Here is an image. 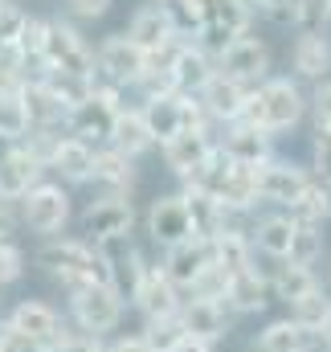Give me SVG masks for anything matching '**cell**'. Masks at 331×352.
Masks as SVG:
<instances>
[{
  "instance_id": "cell-29",
  "label": "cell",
  "mask_w": 331,
  "mask_h": 352,
  "mask_svg": "<svg viewBox=\"0 0 331 352\" xmlns=\"http://www.w3.org/2000/svg\"><path fill=\"white\" fill-rule=\"evenodd\" d=\"M225 303H233L238 311H262V307H266V278H262L253 266L238 270V274H229Z\"/></svg>"
},
{
  "instance_id": "cell-9",
  "label": "cell",
  "mask_w": 331,
  "mask_h": 352,
  "mask_svg": "<svg viewBox=\"0 0 331 352\" xmlns=\"http://www.w3.org/2000/svg\"><path fill=\"white\" fill-rule=\"evenodd\" d=\"M8 328L25 332L29 340H37L45 352H58L62 349V340H66V328H62L58 311H54L49 303H41V299H25V303H16Z\"/></svg>"
},
{
  "instance_id": "cell-24",
  "label": "cell",
  "mask_w": 331,
  "mask_h": 352,
  "mask_svg": "<svg viewBox=\"0 0 331 352\" xmlns=\"http://www.w3.org/2000/svg\"><path fill=\"white\" fill-rule=\"evenodd\" d=\"M172 78H176V90L184 94V90H201L209 82V74H213V66H209V54H201L196 45H180L176 41V50H172Z\"/></svg>"
},
{
  "instance_id": "cell-52",
  "label": "cell",
  "mask_w": 331,
  "mask_h": 352,
  "mask_svg": "<svg viewBox=\"0 0 331 352\" xmlns=\"http://www.w3.org/2000/svg\"><path fill=\"white\" fill-rule=\"evenodd\" d=\"M106 352H152V349H148V344H144L139 336H131V340H119L115 349H106Z\"/></svg>"
},
{
  "instance_id": "cell-11",
  "label": "cell",
  "mask_w": 331,
  "mask_h": 352,
  "mask_svg": "<svg viewBox=\"0 0 331 352\" xmlns=\"http://www.w3.org/2000/svg\"><path fill=\"white\" fill-rule=\"evenodd\" d=\"M131 221H135V209L127 197H102L86 209L82 226L90 234V242H119L131 234Z\"/></svg>"
},
{
  "instance_id": "cell-38",
  "label": "cell",
  "mask_w": 331,
  "mask_h": 352,
  "mask_svg": "<svg viewBox=\"0 0 331 352\" xmlns=\"http://www.w3.org/2000/svg\"><path fill=\"white\" fill-rule=\"evenodd\" d=\"M16 54H21L25 66H29V62L41 66V54H45V21L25 16V25H21V33H16Z\"/></svg>"
},
{
  "instance_id": "cell-50",
  "label": "cell",
  "mask_w": 331,
  "mask_h": 352,
  "mask_svg": "<svg viewBox=\"0 0 331 352\" xmlns=\"http://www.w3.org/2000/svg\"><path fill=\"white\" fill-rule=\"evenodd\" d=\"M253 8H262V12H274V16H290L295 12V0H246Z\"/></svg>"
},
{
  "instance_id": "cell-35",
  "label": "cell",
  "mask_w": 331,
  "mask_h": 352,
  "mask_svg": "<svg viewBox=\"0 0 331 352\" xmlns=\"http://www.w3.org/2000/svg\"><path fill=\"white\" fill-rule=\"evenodd\" d=\"M323 217H331V192L323 184H307V188L290 201V221H299V226H319Z\"/></svg>"
},
{
  "instance_id": "cell-25",
  "label": "cell",
  "mask_w": 331,
  "mask_h": 352,
  "mask_svg": "<svg viewBox=\"0 0 331 352\" xmlns=\"http://www.w3.org/2000/svg\"><path fill=\"white\" fill-rule=\"evenodd\" d=\"M184 209H188V226H192V238H201V242H213V234H221V226H225V209L213 201V197H205V192H184Z\"/></svg>"
},
{
  "instance_id": "cell-39",
  "label": "cell",
  "mask_w": 331,
  "mask_h": 352,
  "mask_svg": "<svg viewBox=\"0 0 331 352\" xmlns=\"http://www.w3.org/2000/svg\"><path fill=\"white\" fill-rule=\"evenodd\" d=\"M180 336H184V328H180V320L172 316V320H148V328H144L139 340H144L152 352H172Z\"/></svg>"
},
{
  "instance_id": "cell-36",
  "label": "cell",
  "mask_w": 331,
  "mask_h": 352,
  "mask_svg": "<svg viewBox=\"0 0 331 352\" xmlns=\"http://www.w3.org/2000/svg\"><path fill=\"white\" fill-rule=\"evenodd\" d=\"M290 230H295V221H290V217H266V221H258L253 242H258V250H262V254H270V258H286Z\"/></svg>"
},
{
  "instance_id": "cell-7",
  "label": "cell",
  "mask_w": 331,
  "mask_h": 352,
  "mask_svg": "<svg viewBox=\"0 0 331 352\" xmlns=\"http://www.w3.org/2000/svg\"><path fill=\"white\" fill-rule=\"evenodd\" d=\"M21 213H25V226L37 230V234H58L66 221H70V197L62 184H33L25 197H21Z\"/></svg>"
},
{
  "instance_id": "cell-21",
  "label": "cell",
  "mask_w": 331,
  "mask_h": 352,
  "mask_svg": "<svg viewBox=\"0 0 331 352\" xmlns=\"http://www.w3.org/2000/svg\"><path fill=\"white\" fill-rule=\"evenodd\" d=\"M213 152V144H209V131L205 127H188V131H180V135H172L164 144V160H168V168L172 173H180V176H188L205 156Z\"/></svg>"
},
{
  "instance_id": "cell-41",
  "label": "cell",
  "mask_w": 331,
  "mask_h": 352,
  "mask_svg": "<svg viewBox=\"0 0 331 352\" xmlns=\"http://www.w3.org/2000/svg\"><path fill=\"white\" fill-rule=\"evenodd\" d=\"M225 287H229V274H225L221 266L209 263L196 274V283H192L188 291H192V299H217V303H221V299H225Z\"/></svg>"
},
{
  "instance_id": "cell-1",
  "label": "cell",
  "mask_w": 331,
  "mask_h": 352,
  "mask_svg": "<svg viewBox=\"0 0 331 352\" xmlns=\"http://www.w3.org/2000/svg\"><path fill=\"white\" fill-rule=\"evenodd\" d=\"M41 263L49 266V270L62 278V287H70V291L90 287V283L115 287V266H111V258H106L102 250H94L90 242H74V238L49 242V246L41 250ZM115 291H119V287H115Z\"/></svg>"
},
{
  "instance_id": "cell-32",
  "label": "cell",
  "mask_w": 331,
  "mask_h": 352,
  "mask_svg": "<svg viewBox=\"0 0 331 352\" xmlns=\"http://www.w3.org/2000/svg\"><path fill=\"white\" fill-rule=\"evenodd\" d=\"M307 349H311V336H307L295 320L270 324V328L258 336V344H253V352H307Z\"/></svg>"
},
{
  "instance_id": "cell-45",
  "label": "cell",
  "mask_w": 331,
  "mask_h": 352,
  "mask_svg": "<svg viewBox=\"0 0 331 352\" xmlns=\"http://www.w3.org/2000/svg\"><path fill=\"white\" fill-rule=\"evenodd\" d=\"M0 352H45L37 340H29L25 332H16V328H0Z\"/></svg>"
},
{
  "instance_id": "cell-20",
  "label": "cell",
  "mask_w": 331,
  "mask_h": 352,
  "mask_svg": "<svg viewBox=\"0 0 331 352\" xmlns=\"http://www.w3.org/2000/svg\"><path fill=\"white\" fill-rule=\"evenodd\" d=\"M16 98H21V111H25L29 127H41V131H49L58 119H66V107H62V98L45 87L41 78L25 82V87L16 90Z\"/></svg>"
},
{
  "instance_id": "cell-14",
  "label": "cell",
  "mask_w": 331,
  "mask_h": 352,
  "mask_svg": "<svg viewBox=\"0 0 331 352\" xmlns=\"http://www.w3.org/2000/svg\"><path fill=\"white\" fill-rule=\"evenodd\" d=\"M196 98H201V111L205 115H213V119H225V123H238L242 119V107H246L249 90L242 82H233V78H225V74H209V82L196 90Z\"/></svg>"
},
{
  "instance_id": "cell-28",
  "label": "cell",
  "mask_w": 331,
  "mask_h": 352,
  "mask_svg": "<svg viewBox=\"0 0 331 352\" xmlns=\"http://www.w3.org/2000/svg\"><path fill=\"white\" fill-rule=\"evenodd\" d=\"M111 144H115V152H123V156H139V152H148V148H152V135H148V127H144V115L119 107L115 127H111Z\"/></svg>"
},
{
  "instance_id": "cell-12",
  "label": "cell",
  "mask_w": 331,
  "mask_h": 352,
  "mask_svg": "<svg viewBox=\"0 0 331 352\" xmlns=\"http://www.w3.org/2000/svg\"><path fill=\"white\" fill-rule=\"evenodd\" d=\"M266 66H270V54H266V45L258 41V37H238V41H229L225 45V54L217 58V74H225V78H233V82H258L262 74H266Z\"/></svg>"
},
{
  "instance_id": "cell-40",
  "label": "cell",
  "mask_w": 331,
  "mask_h": 352,
  "mask_svg": "<svg viewBox=\"0 0 331 352\" xmlns=\"http://www.w3.org/2000/svg\"><path fill=\"white\" fill-rule=\"evenodd\" d=\"M290 21H299V29H303V33H319V29L331 21V4H328V0H295Z\"/></svg>"
},
{
  "instance_id": "cell-43",
  "label": "cell",
  "mask_w": 331,
  "mask_h": 352,
  "mask_svg": "<svg viewBox=\"0 0 331 352\" xmlns=\"http://www.w3.org/2000/svg\"><path fill=\"white\" fill-rule=\"evenodd\" d=\"M25 274V254H21V246L8 238V234H0V287L4 283H16Z\"/></svg>"
},
{
  "instance_id": "cell-18",
  "label": "cell",
  "mask_w": 331,
  "mask_h": 352,
  "mask_svg": "<svg viewBox=\"0 0 331 352\" xmlns=\"http://www.w3.org/2000/svg\"><path fill=\"white\" fill-rule=\"evenodd\" d=\"M209 263H213V258H209V242L188 238V242H180V246H168V258H164L160 270L168 274V283L180 291V287H192L196 274H201Z\"/></svg>"
},
{
  "instance_id": "cell-4",
  "label": "cell",
  "mask_w": 331,
  "mask_h": 352,
  "mask_svg": "<svg viewBox=\"0 0 331 352\" xmlns=\"http://www.w3.org/2000/svg\"><path fill=\"white\" fill-rule=\"evenodd\" d=\"M115 115H119V90L106 87V90H90V98H82L78 107L66 111V123L74 131V140H111V127H115Z\"/></svg>"
},
{
  "instance_id": "cell-19",
  "label": "cell",
  "mask_w": 331,
  "mask_h": 352,
  "mask_svg": "<svg viewBox=\"0 0 331 352\" xmlns=\"http://www.w3.org/2000/svg\"><path fill=\"white\" fill-rule=\"evenodd\" d=\"M139 115H144V127H148L152 144H168L172 135L184 131V94H160V98H148V107H144Z\"/></svg>"
},
{
  "instance_id": "cell-53",
  "label": "cell",
  "mask_w": 331,
  "mask_h": 352,
  "mask_svg": "<svg viewBox=\"0 0 331 352\" xmlns=\"http://www.w3.org/2000/svg\"><path fill=\"white\" fill-rule=\"evenodd\" d=\"M315 336L323 340V349H331V320H328V324H323V328H319V332H315Z\"/></svg>"
},
{
  "instance_id": "cell-47",
  "label": "cell",
  "mask_w": 331,
  "mask_h": 352,
  "mask_svg": "<svg viewBox=\"0 0 331 352\" xmlns=\"http://www.w3.org/2000/svg\"><path fill=\"white\" fill-rule=\"evenodd\" d=\"M315 119H319V131H331V82L315 90Z\"/></svg>"
},
{
  "instance_id": "cell-33",
  "label": "cell",
  "mask_w": 331,
  "mask_h": 352,
  "mask_svg": "<svg viewBox=\"0 0 331 352\" xmlns=\"http://www.w3.org/2000/svg\"><path fill=\"white\" fill-rule=\"evenodd\" d=\"M323 246H328V242H323V230H319V226H299V221H295L290 246H286V263L311 270V266L323 258Z\"/></svg>"
},
{
  "instance_id": "cell-54",
  "label": "cell",
  "mask_w": 331,
  "mask_h": 352,
  "mask_svg": "<svg viewBox=\"0 0 331 352\" xmlns=\"http://www.w3.org/2000/svg\"><path fill=\"white\" fill-rule=\"evenodd\" d=\"M328 287H331V278H328Z\"/></svg>"
},
{
  "instance_id": "cell-3",
  "label": "cell",
  "mask_w": 331,
  "mask_h": 352,
  "mask_svg": "<svg viewBox=\"0 0 331 352\" xmlns=\"http://www.w3.org/2000/svg\"><path fill=\"white\" fill-rule=\"evenodd\" d=\"M249 94H253V107H258V127L266 135L286 131L303 119L307 102H303V90L290 78H270V82H262V90H249Z\"/></svg>"
},
{
  "instance_id": "cell-37",
  "label": "cell",
  "mask_w": 331,
  "mask_h": 352,
  "mask_svg": "<svg viewBox=\"0 0 331 352\" xmlns=\"http://www.w3.org/2000/svg\"><path fill=\"white\" fill-rule=\"evenodd\" d=\"M290 307H295V316H290V320H295L307 336H315V332H319V328L331 320V299L319 291V287H315L311 295H303L299 303H290Z\"/></svg>"
},
{
  "instance_id": "cell-10",
  "label": "cell",
  "mask_w": 331,
  "mask_h": 352,
  "mask_svg": "<svg viewBox=\"0 0 331 352\" xmlns=\"http://www.w3.org/2000/svg\"><path fill=\"white\" fill-rule=\"evenodd\" d=\"M311 184V176L303 173L299 164H286V160H266L253 168V188L262 201H274V205H290L303 188Z\"/></svg>"
},
{
  "instance_id": "cell-8",
  "label": "cell",
  "mask_w": 331,
  "mask_h": 352,
  "mask_svg": "<svg viewBox=\"0 0 331 352\" xmlns=\"http://www.w3.org/2000/svg\"><path fill=\"white\" fill-rule=\"evenodd\" d=\"M131 295H135V303H139V311L148 320H172L180 311V295H176V287L168 283V274L160 266H144V263L135 266Z\"/></svg>"
},
{
  "instance_id": "cell-42",
  "label": "cell",
  "mask_w": 331,
  "mask_h": 352,
  "mask_svg": "<svg viewBox=\"0 0 331 352\" xmlns=\"http://www.w3.org/2000/svg\"><path fill=\"white\" fill-rule=\"evenodd\" d=\"M29 131V119H25V111H21V98L12 94V98H0V140H21Z\"/></svg>"
},
{
  "instance_id": "cell-30",
  "label": "cell",
  "mask_w": 331,
  "mask_h": 352,
  "mask_svg": "<svg viewBox=\"0 0 331 352\" xmlns=\"http://www.w3.org/2000/svg\"><path fill=\"white\" fill-rule=\"evenodd\" d=\"M295 70H299L303 78H323V74L331 70L328 37H319V33H303V37L295 41Z\"/></svg>"
},
{
  "instance_id": "cell-55",
  "label": "cell",
  "mask_w": 331,
  "mask_h": 352,
  "mask_svg": "<svg viewBox=\"0 0 331 352\" xmlns=\"http://www.w3.org/2000/svg\"><path fill=\"white\" fill-rule=\"evenodd\" d=\"M328 4H331V0H328Z\"/></svg>"
},
{
  "instance_id": "cell-34",
  "label": "cell",
  "mask_w": 331,
  "mask_h": 352,
  "mask_svg": "<svg viewBox=\"0 0 331 352\" xmlns=\"http://www.w3.org/2000/svg\"><path fill=\"white\" fill-rule=\"evenodd\" d=\"M319 283H315V274L307 270V266H278V274L270 278V291H274V299H282V303H299L303 295H311Z\"/></svg>"
},
{
  "instance_id": "cell-48",
  "label": "cell",
  "mask_w": 331,
  "mask_h": 352,
  "mask_svg": "<svg viewBox=\"0 0 331 352\" xmlns=\"http://www.w3.org/2000/svg\"><path fill=\"white\" fill-rule=\"evenodd\" d=\"M66 4H70L78 16H90V21H94V16H102V12L111 8V0H66Z\"/></svg>"
},
{
  "instance_id": "cell-16",
  "label": "cell",
  "mask_w": 331,
  "mask_h": 352,
  "mask_svg": "<svg viewBox=\"0 0 331 352\" xmlns=\"http://www.w3.org/2000/svg\"><path fill=\"white\" fill-rule=\"evenodd\" d=\"M176 320H180L184 336H196V340H205V344L221 340V336H225V328H229L225 307H221L217 299H188V303H180Z\"/></svg>"
},
{
  "instance_id": "cell-31",
  "label": "cell",
  "mask_w": 331,
  "mask_h": 352,
  "mask_svg": "<svg viewBox=\"0 0 331 352\" xmlns=\"http://www.w3.org/2000/svg\"><path fill=\"white\" fill-rule=\"evenodd\" d=\"M90 180H98V184H111L115 192L111 197H123L127 188H131V156H123V152H94V168H90Z\"/></svg>"
},
{
  "instance_id": "cell-22",
  "label": "cell",
  "mask_w": 331,
  "mask_h": 352,
  "mask_svg": "<svg viewBox=\"0 0 331 352\" xmlns=\"http://www.w3.org/2000/svg\"><path fill=\"white\" fill-rule=\"evenodd\" d=\"M45 168H54L62 180H90L94 152H90V144L74 140V135H70V140H54V148H49V156H45Z\"/></svg>"
},
{
  "instance_id": "cell-49",
  "label": "cell",
  "mask_w": 331,
  "mask_h": 352,
  "mask_svg": "<svg viewBox=\"0 0 331 352\" xmlns=\"http://www.w3.org/2000/svg\"><path fill=\"white\" fill-rule=\"evenodd\" d=\"M58 352H106V349H98V340H94V336H66Z\"/></svg>"
},
{
  "instance_id": "cell-17",
  "label": "cell",
  "mask_w": 331,
  "mask_h": 352,
  "mask_svg": "<svg viewBox=\"0 0 331 352\" xmlns=\"http://www.w3.org/2000/svg\"><path fill=\"white\" fill-rule=\"evenodd\" d=\"M41 173H45V164H41L33 152H25V148L4 152V156H0V201H21V197L37 184Z\"/></svg>"
},
{
  "instance_id": "cell-13",
  "label": "cell",
  "mask_w": 331,
  "mask_h": 352,
  "mask_svg": "<svg viewBox=\"0 0 331 352\" xmlns=\"http://www.w3.org/2000/svg\"><path fill=\"white\" fill-rule=\"evenodd\" d=\"M127 37H131L144 54H160V50H168V45L176 41V21H172L168 4H148V8H139V12L131 16Z\"/></svg>"
},
{
  "instance_id": "cell-23",
  "label": "cell",
  "mask_w": 331,
  "mask_h": 352,
  "mask_svg": "<svg viewBox=\"0 0 331 352\" xmlns=\"http://www.w3.org/2000/svg\"><path fill=\"white\" fill-rule=\"evenodd\" d=\"M221 152H225L233 164H249V168H258V164L270 160V135L258 131V127L238 123V127L225 135V148H221Z\"/></svg>"
},
{
  "instance_id": "cell-5",
  "label": "cell",
  "mask_w": 331,
  "mask_h": 352,
  "mask_svg": "<svg viewBox=\"0 0 331 352\" xmlns=\"http://www.w3.org/2000/svg\"><path fill=\"white\" fill-rule=\"evenodd\" d=\"M70 295H74V320L82 324L86 336L111 332V328L119 324V316H123V295H119L115 287L90 283V287H78V291H70Z\"/></svg>"
},
{
  "instance_id": "cell-6",
  "label": "cell",
  "mask_w": 331,
  "mask_h": 352,
  "mask_svg": "<svg viewBox=\"0 0 331 352\" xmlns=\"http://www.w3.org/2000/svg\"><path fill=\"white\" fill-rule=\"evenodd\" d=\"M98 74H106L115 87H135L148 70V54L127 37V33H115L98 45V58H94Z\"/></svg>"
},
{
  "instance_id": "cell-51",
  "label": "cell",
  "mask_w": 331,
  "mask_h": 352,
  "mask_svg": "<svg viewBox=\"0 0 331 352\" xmlns=\"http://www.w3.org/2000/svg\"><path fill=\"white\" fill-rule=\"evenodd\" d=\"M172 352H209V344H205V340H196V336H180Z\"/></svg>"
},
{
  "instance_id": "cell-26",
  "label": "cell",
  "mask_w": 331,
  "mask_h": 352,
  "mask_svg": "<svg viewBox=\"0 0 331 352\" xmlns=\"http://www.w3.org/2000/svg\"><path fill=\"white\" fill-rule=\"evenodd\" d=\"M209 258H213V266H221L225 274L246 270V266H249L246 234H242V230H233V226H221V234H213V242H209Z\"/></svg>"
},
{
  "instance_id": "cell-44",
  "label": "cell",
  "mask_w": 331,
  "mask_h": 352,
  "mask_svg": "<svg viewBox=\"0 0 331 352\" xmlns=\"http://www.w3.org/2000/svg\"><path fill=\"white\" fill-rule=\"evenodd\" d=\"M21 25H25V12H21L16 4H0V50L16 45V33H21Z\"/></svg>"
},
{
  "instance_id": "cell-46",
  "label": "cell",
  "mask_w": 331,
  "mask_h": 352,
  "mask_svg": "<svg viewBox=\"0 0 331 352\" xmlns=\"http://www.w3.org/2000/svg\"><path fill=\"white\" fill-rule=\"evenodd\" d=\"M315 173H319V184H331V131L315 135Z\"/></svg>"
},
{
  "instance_id": "cell-15",
  "label": "cell",
  "mask_w": 331,
  "mask_h": 352,
  "mask_svg": "<svg viewBox=\"0 0 331 352\" xmlns=\"http://www.w3.org/2000/svg\"><path fill=\"white\" fill-rule=\"evenodd\" d=\"M148 234L160 246H180V242L192 238L184 197H160V201H152V209H148Z\"/></svg>"
},
{
  "instance_id": "cell-27",
  "label": "cell",
  "mask_w": 331,
  "mask_h": 352,
  "mask_svg": "<svg viewBox=\"0 0 331 352\" xmlns=\"http://www.w3.org/2000/svg\"><path fill=\"white\" fill-rule=\"evenodd\" d=\"M229 168H233V160H229L221 148H213V152H209L192 173L184 176V180H188V188H192V192H205V197H213V201H217V197H221V188H225Z\"/></svg>"
},
{
  "instance_id": "cell-2",
  "label": "cell",
  "mask_w": 331,
  "mask_h": 352,
  "mask_svg": "<svg viewBox=\"0 0 331 352\" xmlns=\"http://www.w3.org/2000/svg\"><path fill=\"white\" fill-rule=\"evenodd\" d=\"M41 70L54 74H74V78H90L94 82V54L82 41V33L74 25L62 21H45V54H41Z\"/></svg>"
}]
</instances>
